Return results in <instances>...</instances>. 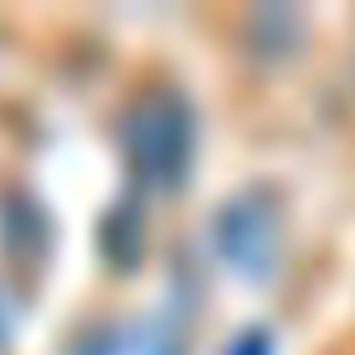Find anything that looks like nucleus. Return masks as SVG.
Returning a JSON list of instances; mask_svg holds the SVG:
<instances>
[{"label": "nucleus", "instance_id": "nucleus-1", "mask_svg": "<svg viewBox=\"0 0 355 355\" xmlns=\"http://www.w3.org/2000/svg\"><path fill=\"white\" fill-rule=\"evenodd\" d=\"M193 105L175 88H150L121 117V150L130 171L150 189H175L193 163Z\"/></svg>", "mask_w": 355, "mask_h": 355}, {"label": "nucleus", "instance_id": "nucleus-2", "mask_svg": "<svg viewBox=\"0 0 355 355\" xmlns=\"http://www.w3.org/2000/svg\"><path fill=\"white\" fill-rule=\"evenodd\" d=\"M214 243L218 255L247 280H263L276 263H280V247H284V214L280 201L251 184L239 189L218 214H214Z\"/></svg>", "mask_w": 355, "mask_h": 355}, {"label": "nucleus", "instance_id": "nucleus-3", "mask_svg": "<svg viewBox=\"0 0 355 355\" xmlns=\"http://www.w3.org/2000/svg\"><path fill=\"white\" fill-rule=\"evenodd\" d=\"M138 230H142L138 209H134V205H113V214L105 218V239H101L113 263H134V255H138V247H142Z\"/></svg>", "mask_w": 355, "mask_h": 355}, {"label": "nucleus", "instance_id": "nucleus-4", "mask_svg": "<svg viewBox=\"0 0 355 355\" xmlns=\"http://www.w3.org/2000/svg\"><path fill=\"white\" fill-rule=\"evenodd\" d=\"M67 355H117V338L105 330H92V334H80L67 347Z\"/></svg>", "mask_w": 355, "mask_h": 355}, {"label": "nucleus", "instance_id": "nucleus-5", "mask_svg": "<svg viewBox=\"0 0 355 355\" xmlns=\"http://www.w3.org/2000/svg\"><path fill=\"white\" fill-rule=\"evenodd\" d=\"M230 355H268V338L259 330H247V334H239V343L230 347Z\"/></svg>", "mask_w": 355, "mask_h": 355}, {"label": "nucleus", "instance_id": "nucleus-6", "mask_svg": "<svg viewBox=\"0 0 355 355\" xmlns=\"http://www.w3.org/2000/svg\"><path fill=\"white\" fill-rule=\"evenodd\" d=\"M0 334H5V305H0Z\"/></svg>", "mask_w": 355, "mask_h": 355}]
</instances>
